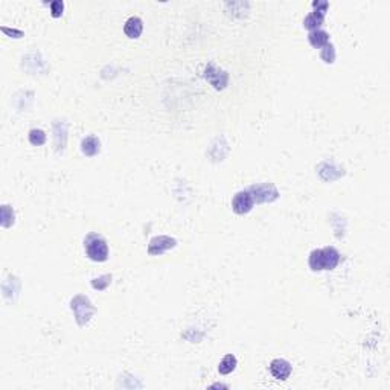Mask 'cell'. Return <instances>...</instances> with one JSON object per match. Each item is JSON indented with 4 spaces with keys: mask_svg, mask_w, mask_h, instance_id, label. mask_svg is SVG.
Returning <instances> with one entry per match:
<instances>
[{
    "mask_svg": "<svg viewBox=\"0 0 390 390\" xmlns=\"http://www.w3.org/2000/svg\"><path fill=\"white\" fill-rule=\"evenodd\" d=\"M340 253L334 247H323L313 250L308 259L310 268L313 272H323V270H334L340 262Z\"/></svg>",
    "mask_w": 390,
    "mask_h": 390,
    "instance_id": "cell-1",
    "label": "cell"
},
{
    "mask_svg": "<svg viewBox=\"0 0 390 390\" xmlns=\"http://www.w3.org/2000/svg\"><path fill=\"white\" fill-rule=\"evenodd\" d=\"M85 253L92 261L96 262H104L108 258V246L104 238L99 235H88L84 243Z\"/></svg>",
    "mask_w": 390,
    "mask_h": 390,
    "instance_id": "cell-2",
    "label": "cell"
},
{
    "mask_svg": "<svg viewBox=\"0 0 390 390\" xmlns=\"http://www.w3.org/2000/svg\"><path fill=\"white\" fill-rule=\"evenodd\" d=\"M70 308L75 313V317H76V322H78L79 326H84L90 320L92 314L95 313V308L92 307L90 301L84 296H76L72 301Z\"/></svg>",
    "mask_w": 390,
    "mask_h": 390,
    "instance_id": "cell-3",
    "label": "cell"
},
{
    "mask_svg": "<svg viewBox=\"0 0 390 390\" xmlns=\"http://www.w3.org/2000/svg\"><path fill=\"white\" fill-rule=\"evenodd\" d=\"M249 192L253 197V201L256 203H272L275 200H278L279 192L273 185L264 183V185H253Z\"/></svg>",
    "mask_w": 390,
    "mask_h": 390,
    "instance_id": "cell-4",
    "label": "cell"
},
{
    "mask_svg": "<svg viewBox=\"0 0 390 390\" xmlns=\"http://www.w3.org/2000/svg\"><path fill=\"white\" fill-rule=\"evenodd\" d=\"M255 201H253V197L249 191H241L238 192L233 200H232V209L235 214L238 215H244V214H249L253 207Z\"/></svg>",
    "mask_w": 390,
    "mask_h": 390,
    "instance_id": "cell-5",
    "label": "cell"
},
{
    "mask_svg": "<svg viewBox=\"0 0 390 390\" xmlns=\"http://www.w3.org/2000/svg\"><path fill=\"white\" fill-rule=\"evenodd\" d=\"M177 241L174 238H169V236H156L149 241V246H148V253L151 256H157V255H162L163 252L175 247Z\"/></svg>",
    "mask_w": 390,
    "mask_h": 390,
    "instance_id": "cell-6",
    "label": "cell"
},
{
    "mask_svg": "<svg viewBox=\"0 0 390 390\" xmlns=\"http://www.w3.org/2000/svg\"><path fill=\"white\" fill-rule=\"evenodd\" d=\"M206 79H207L215 88L220 90V88H224V87H226L229 76H227L226 72H223V70H220L218 67H215V66L211 64V66L206 69Z\"/></svg>",
    "mask_w": 390,
    "mask_h": 390,
    "instance_id": "cell-7",
    "label": "cell"
},
{
    "mask_svg": "<svg viewBox=\"0 0 390 390\" xmlns=\"http://www.w3.org/2000/svg\"><path fill=\"white\" fill-rule=\"evenodd\" d=\"M270 372L276 380H287L291 375V365L287 360L276 358L270 363Z\"/></svg>",
    "mask_w": 390,
    "mask_h": 390,
    "instance_id": "cell-8",
    "label": "cell"
},
{
    "mask_svg": "<svg viewBox=\"0 0 390 390\" xmlns=\"http://www.w3.org/2000/svg\"><path fill=\"white\" fill-rule=\"evenodd\" d=\"M142 29H143V23L139 17H130L125 21V26H124L125 35L130 37V38H139L140 34H142Z\"/></svg>",
    "mask_w": 390,
    "mask_h": 390,
    "instance_id": "cell-9",
    "label": "cell"
},
{
    "mask_svg": "<svg viewBox=\"0 0 390 390\" xmlns=\"http://www.w3.org/2000/svg\"><path fill=\"white\" fill-rule=\"evenodd\" d=\"M81 151H82L84 156L93 157V156H96V154L101 151V143H99V140H98L95 136H88V137H85V139L82 140V143H81Z\"/></svg>",
    "mask_w": 390,
    "mask_h": 390,
    "instance_id": "cell-10",
    "label": "cell"
},
{
    "mask_svg": "<svg viewBox=\"0 0 390 390\" xmlns=\"http://www.w3.org/2000/svg\"><path fill=\"white\" fill-rule=\"evenodd\" d=\"M308 41L311 43L313 47H325L328 43H329V34L325 32V31H320V29H316V31H311L308 34Z\"/></svg>",
    "mask_w": 390,
    "mask_h": 390,
    "instance_id": "cell-11",
    "label": "cell"
},
{
    "mask_svg": "<svg viewBox=\"0 0 390 390\" xmlns=\"http://www.w3.org/2000/svg\"><path fill=\"white\" fill-rule=\"evenodd\" d=\"M235 368H236V357L232 355V354H229V355H226V357L221 360V363H220V366H218V371H220V374L227 375V374L233 372Z\"/></svg>",
    "mask_w": 390,
    "mask_h": 390,
    "instance_id": "cell-12",
    "label": "cell"
},
{
    "mask_svg": "<svg viewBox=\"0 0 390 390\" xmlns=\"http://www.w3.org/2000/svg\"><path fill=\"white\" fill-rule=\"evenodd\" d=\"M323 18L325 15L323 14H319V12H311L310 15H307V18L304 20V26L307 29H311V31H316L319 26H322L323 23Z\"/></svg>",
    "mask_w": 390,
    "mask_h": 390,
    "instance_id": "cell-13",
    "label": "cell"
},
{
    "mask_svg": "<svg viewBox=\"0 0 390 390\" xmlns=\"http://www.w3.org/2000/svg\"><path fill=\"white\" fill-rule=\"evenodd\" d=\"M29 142L32 143V145H35V146H40V145H43L44 142H46V134H44V131H41V130H31L29 131Z\"/></svg>",
    "mask_w": 390,
    "mask_h": 390,
    "instance_id": "cell-14",
    "label": "cell"
},
{
    "mask_svg": "<svg viewBox=\"0 0 390 390\" xmlns=\"http://www.w3.org/2000/svg\"><path fill=\"white\" fill-rule=\"evenodd\" d=\"M320 56H322V59H323L325 63L333 64V63H334V59H336V50H334V46L328 43V44L322 49Z\"/></svg>",
    "mask_w": 390,
    "mask_h": 390,
    "instance_id": "cell-15",
    "label": "cell"
},
{
    "mask_svg": "<svg viewBox=\"0 0 390 390\" xmlns=\"http://www.w3.org/2000/svg\"><path fill=\"white\" fill-rule=\"evenodd\" d=\"M14 223V212L9 206H2V226L9 227Z\"/></svg>",
    "mask_w": 390,
    "mask_h": 390,
    "instance_id": "cell-16",
    "label": "cell"
},
{
    "mask_svg": "<svg viewBox=\"0 0 390 390\" xmlns=\"http://www.w3.org/2000/svg\"><path fill=\"white\" fill-rule=\"evenodd\" d=\"M110 281H111V276H110V275H104V276H101V278L93 279V281H92V285H93V288H96V290H105L107 285L110 284Z\"/></svg>",
    "mask_w": 390,
    "mask_h": 390,
    "instance_id": "cell-17",
    "label": "cell"
},
{
    "mask_svg": "<svg viewBox=\"0 0 390 390\" xmlns=\"http://www.w3.org/2000/svg\"><path fill=\"white\" fill-rule=\"evenodd\" d=\"M63 9H64V3L59 2V0H55L50 3V12H52V17H61L63 15Z\"/></svg>",
    "mask_w": 390,
    "mask_h": 390,
    "instance_id": "cell-18",
    "label": "cell"
},
{
    "mask_svg": "<svg viewBox=\"0 0 390 390\" xmlns=\"http://www.w3.org/2000/svg\"><path fill=\"white\" fill-rule=\"evenodd\" d=\"M313 8L316 9L314 12H319V14H326L328 11V2H314L313 3Z\"/></svg>",
    "mask_w": 390,
    "mask_h": 390,
    "instance_id": "cell-19",
    "label": "cell"
}]
</instances>
